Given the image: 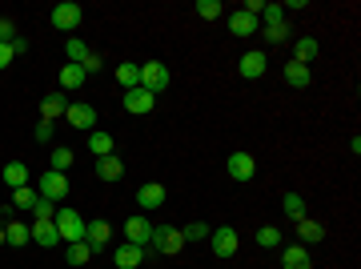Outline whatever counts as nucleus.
Segmentation results:
<instances>
[{"label": "nucleus", "mask_w": 361, "mask_h": 269, "mask_svg": "<svg viewBox=\"0 0 361 269\" xmlns=\"http://www.w3.org/2000/svg\"><path fill=\"white\" fill-rule=\"evenodd\" d=\"M285 81H289V88H309V65H297V60H289L285 65Z\"/></svg>", "instance_id": "5701e85b"}, {"label": "nucleus", "mask_w": 361, "mask_h": 269, "mask_svg": "<svg viewBox=\"0 0 361 269\" xmlns=\"http://www.w3.org/2000/svg\"><path fill=\"white\" fill-rule=\"evenodd\" d=\"M37 197H41V193H37L32 185H20V189H13V209H32Z\"/></svg>", "instance_id": "cd10ccee"}, {"label": "nucleus", "mask_w": 361, "mask_h": 269, "mask_svg": "<svg viewBox=\"0 0 361 269\" xmlns=\"http://www.w3.org/2000/svg\"><path fill=\"white\" fill-rule=\"evenodd\" d=\"M125 237H129V245H140V249H145V245H149V241H153V225H149V217H129L125 221Z\"/></svg>", "instance_id": "1a4fd4ad"}, {"label": "nucleus", "mask_w": 361, "mask_h": 269, "mask_svg": "<svg viewBox=\"0 0 361 269\" xmlns=\"http://www.w3.org/2000/svg\"><path fill=\"white\" fill-rule=\"evenodd\" d=\"M261 20H265V25H281V20H285V8H281V4H265Z\"/></svg>", "instance_id": "4c0bfd02"}, {"label": "nucleus", "mask_w": 361, "mask_h": 269, "mask_svg": "<svg viewBox=\"0 0 361 269\" xmlns=\"http://www.w3.org/2000/svg\"><path fill=\"white\" fill-rule=\"evenodd\" d=\"M84 81H88V72H84L81 65H65V69H60V88H81Z\"/></svg>", "instance_id": "bb28decb"}, {"label": "nucleus", "mask_w": 361, "mask_h": 269, "mask_svg": "<svg viewBox=\"0 0 361 269\" xmlns=\"http://www.w3.org/2000/svg\"><path fill=\"white\" fill-rule=\"evenodd\" d=\"M317 53H321V44L313 41V37H301V41L293 44V60H297V65H309V60H317Z\"/></svg>", "instance_id": "4be33fe9"}, {"label": "nucleus", "mask_w": 361, "mask_h": 269, "mask_svg": "<svg viewBox=\"0 0 361 269\" xmlns=\"http://www.w3.org/2000/svg\"><path fill=\"white\" fill-rule=\"evenodd\" d=\"M72 161H77V153H72V149H53V169L56 173L72 169Z\"/></svg>", "instance_id": "e433bc0d"}, {"label": "nucleus", "mask_w": 361, "mask_h": 269, "mask_svg": "<svg viewBox=\"0 0 361 269\" xmlns=\"http://www.w3.org/2000/svg\"><path fill=\"white\" fill-rule=\"evenodd\" d=\"M281 269H313L309 249H306V245H285V254H281Z\"/></svg>", "instance_id": "4468645a"}, {"label": "nucleus", "mask_w": 361, "mask_h": 269, "mask_svg": "<svg viewBox=\"0 0 361 269\" xmlns=\"http://www.w3.org/2000/svg\"><path fill=\"white\" fill-rule=\"evenodd\" d=\"M37 193L60 205V201L69 197V177H65V173H56V169H53V173H44V177H41V185H37Z\"/></svg>", "instance_id": "20e7f679"}, {"label": "nucleus", "mask_w": 361, "mask_h": 269, "mask_svg": "<svg viewBox=\"0 0 361 269\" xmlns=\"http://www.w3.org/2000/svg\"><path fill=\"white\" fill-rule=\"evenodd\" d=\"M153 245H157V254L177 257L180 249H185V237H180L177 225H161V229H153Z\"/></svg>", "instance_id": "7ed1b4c3"}, {"label": "nucleus", "mask_w": 361, "mask_h": 269, "mask_svg": "<svg viewBox=\"0 0 361 269\" xmlns=\"http://www.w3.org/2000/svg\"><path fill=\"white\" fill-rule=\"evenodd\" d=\"M209 245H213V254L225 261V257L237 254V245H241V241H237V229L221 225V229H209Z\"/></svg>", "instance_id": "423d86ee"}, {"label": "nucleus", "mask_w": 361, "mask_h": 269, "mask_svg": "<svg viewBox=\"0 0 361 269\" xmlns=\"http://www.w3.org/2000/svg\"><path fill=\"white\" fill-rule=\"evenodd\" d=\"M153 105H157V97L153 93H145V88H129L125 93V109L129 113H137V117H145V113H153Z\"/></svg>", "instance_id": "9d476101"}, {"label": "nucleus", "mask_w": 361, "mask_h": 269, "mask_svg": "<svg viewBox=\"0 0 361 269\" xmlns=\"http://www.w3.org/2000/svg\"><path fill=\"white\" fill-rule=\"evenodd\" d=\"M81 20H84V8L81 4H72V0H65V4H56L53 8V29H60V32H72Z\"/></svg>", "instance_id": "39448f33"}, {"label": "nucleus", "mask_w": 361, "mask_h": 269, "mask_svg": "<svg viewBox=\"0 0 361 269\" xmlns=\"http://www.w3.org/2000/svg\"><path fill=\"white\" fill-rule=\"evenodd\" d=\"M65 257H69V265H88V261H93V249H88L84 241H72L69 249H65Z\"/></svg>", "instance_id": "c756f323"}, {"label": "nucleus", "mask_w": 361, "mask_h": 269, "mask_svg": "<svg viewBox=\"0 0 361 269\" xmlns=\"http://www.w3.org/2000/svg\"><path fill=\"white\" fill-rule=\"evenodd\" d=\"M180 237H185V245H189V241H205L209 237V225H205V221H189V225L180 229Z\"/></svg>", "instance_id": "c9c22d12"}, {"label": "nucleus", "mask_w": 361, "mask_h": 269, "mask_svg": "<svg viewBox=\"0 0 361 269\" xmlns=\"http://www.w3.org/2000/svg\"><path fill=\"white\" fill-rule=\"evenodd\" d=\"M56 201H48V197H37V205H32V221H53L56 217Z\"/></svg>", "instance_id": "473e14b6"}, {"label": "nucleus", "mask_w": 361, "mask_h": 269, "mask_svg": "<svg viewBox=\"0 0 361 269\" xmlns=\"http://www.w3.org/2000/svg\"><path fill=\"white\" fill-rule=\"evenodd\" d=\"M257 245H261V249H277V245H281V229L277 225L257 229Z\"/></svg>", "instance_id": "f704fd0d"}, {"label": "nucleus", "mask_w": 361, "mask_h": 269, "mask_svg": "<svg viewBox=\"0 0 361 269\" xmlns=\"http://www.w3.org/2000/svg\"><path fill=\"white\" fill-rule=\"evenodd\" d=\"M97 177H100V181H121V177H125V161H121L117 153L100 157V161H97Z\"/></svg>", "instance_id": "f3484780"}, {"label": "nucleus", "mask_w": 361, "mask_h": 269, "mask_svg": "<svg viewBox=\"0 0 361 269\" xmlns=\"http://www.w3.org/2000/svg\"><path fill=\"white\" fill-rule=\"evenodd\" d=\"M169 81H173V77H169V69L165 65H161V60H149V65H140V88H145V93H165L169 88Z\"/></svg>", "instance_id": "f03ea898"}, {"label": "nucleus", "mask_w": 361, "mask_h": 269, "mask_svg": "<svg viewBox=\"0 0 361 269\" xmlns=\"http://www.w3.org/2000/svg\"><path fill=\"white\" fill-rule=\"evenodd\" d=\"M293 225H297V237L306 241V245H313V241L325 237V225H321V221H309V217H301V221H293Z\"/></svg>", "instance_id": "b1692460"}, {"label": "nucleus", "mask_w": 361, "mask_h": 269, "mask_svg": "<svg viewBox=\"0 0 361 269\" xmlns=\"http://www.w3.org/2000/svg\"><path fill=\"white\" fill-rule=\"evenodd\" d=\"M13 53H16V57H20V53H28V41H25V37H16V41H13Z\"/></svg>", "instance_id": "c03bdc74"}, {"label": "nucleus", "mask_w": 361, "mask_h": 269, "mask_svg": "<svg viewBox=\"0 0 361 269\" xmlns=\"http://www.w3.org/2000/svg\"><path fill=\"white\" fill-rule=\"evenodd\" d=\"M53 225H56V233H60V241H65V245H72V241H84V225H88V221H84L77 209L60 205V209H56V217H53Z\"/></svg>", "instance_id": "f257e3e1"}, {"label": "nucleus", "mask_w": 361, "mask_h": 269, "mask_svg": "<svg viewBox=\"0 0 361 269\" xmlns=\"http://www.w3.org/2000/svg\"><path fill=\"white\" fill-rule=\"evenodd\" d=\"M257 25H261V16L245 13V8L229 16V32H233V37H253V32H257Z\"/></svg>", "instance_id": "f8f14e48"}, {"label": "nucleus", "mask_w": 361, "mask_h": 269, "mask_svg": "<svg viewBox=\"0 0 361 269\" xmlns=\"http://www.w3.org/2000/svg\"><path fill=\"white\" fill-rule=\"evenodd\" d=\"M261 37L269 44H285V41H289V25H285V20H281V25H265Z\"/></svg>", "instance_id": "72a5a7b5"}, {"label": "nucleus", "mask_w": 361, "mask_h": 269, "mask_svg": "<svg viewBox=\"0 0 361 269\" xmlns=\"http://www.w3.org/2000/svg\"><path fill=\"white\" fill-rule=\"evenodd\" d=\"M285 13H301V8H309V0H289V4H281Z\"/></svg>", "instance_id": "37998d69"}, {"label": "nucleus", "mask_w": 361, "mask_h": 269, "mask_svg": "<svg viewBox=\"0 0 361 269\" xmlns=\"http://www.w3.org/2000/svg\"><path fill=\"white\" fill-rule=\"evenodd\" d=\"M165 185H157V181H149V185H140L137 189V205L140 209H161V205H165Z\"/></svg>", "instance_id": "9b49d317"}, {"label": "nucleus", "mask_w": 361, "mask_h": 269, "mask_svg": "<svg viewBox=\"0 0 361 269\" xmlns=\"http://www.w3.org/2000/svg\"><path fill=\"white\" fill-rule=\"evenodd\" d=\"M281 209L289 213V221H301V217H306V201H301V193H285V197H281Z\"/></svg>", "instance_id": "c85d7f7f"}, {"label": "nucleus", "mask_w": 361, "mask_h": 269, "mask_svg": "<svg viewBox=\"0 0 361 269\" xmlns=\"http://www.w3.org/2000/svg\"><path fill=\"white\" fill-rule=\"evenodd\" d=\"M65 53H69V65H84V57L93 53L88 44L81 41V37H69V44H65Z\"/></svg>", "instance_id": "7c9ffc66"}, {"label": "nucleus", "mask_w": 361, "mask_h": 269, "mask_svg": "<svg viewBox=\"0 0 361 269\" xmlns=\"http://www.w3.org/2000/svg\"><path fill=\"white\" fill-rule=\"evenodd\" d=\"M0 245H4V225H0Z\"/></svg>", "instance_id": "a18cd8bd"}, {"label": "nucleus", "mask_w": 361, "mask_h": 269, "mask_svg": "<svg viewBox=\"0 0 361 269\" xmlns=\"http://www.w3.org/2000/svg\"><path fill=\"white\" fill-rule=\"evenodd\" d=\"M28 241H32V225H25V221H8V225H4V245L25 249Z\"/></svg>", "instance_id": "ddd939ff"}, {"label": "nucleus", "mask_w": 361, "mask_h": 269, "mask_svg": "<svg viewBox=\"0 0 361 269\" xmlns=\"http://www.w3.org/2000/svg\"><path fill=\"white\" fill-rule=\"evenodd\" d=\"M69 113V100H65V93H48V97L41 100V121H56V117Z\"/></svg>", "instance_id": "2eb2a0df"}, {"label": "nucleus", "mask_w": 361, "mask_h": 269, "mask_svg": "<svg viewBox=\"0 0 361 269\" xmlns=\"http://www.w3.org/2000/svg\"><path fill=\"white\" fill-rule=\"evenodd\" d=\"M112 261H117V269H137L140 261H145V249H140V245H121V249H117V254H112Z\"/></svg>", "instance_id": "aec40b11"}, {"label": "nucleus", "mask_w": 361, "mask_h": 269, "mask_svg": "<svg viewBox=\"0 0 361 269\" xmlns=\"http://www.w3.org/2000/svg\"><path fill=\"white\" fill-rule=\"evenodd\" d=\"M100 65H105V57H100V53H88L81 69H84V72H100Z\"/></svg>", "instance_id": "a19ab883"}, {"label": "nucleus", "mask_w": 361, "mask_h": 269, "mask_svg": "<svg viewBox=\"0 0 361 269\" xmlns=\"http://www.w3.org/2000/svg\"><path fill=\"white\" fill-rule=\"evenodd\" d=\"M225 169H229V177H233V181H253V177H257V161H253L249 153H229Z\"/></svg>", "instance_id": "0eeeda50"}, {"label": "nucleus", "mask_w": 361, "mask_h": 269, "mask_svg": "<svg viewBox=\"0 0 361 269\" xmlns=\"http://www.w3.org/2000/svg\"><path fill=\"white\" fill-rule=\"evenodd\" d=\"M88 153L97 157V161H100V157H112V137H109V133H100V129H97V133H88Z\"/></svg>", "instance_id": "a878e982"}, {"label": "nucleus", "mask_w": 361, "mask_h": 269, "mask_svg": "<svg viewBox=\"0 0 361 269\" xmlns=\"http://www.w3.org/2000/svg\"><path fill=\"white\" fill-rule=\"evenodd\" d=\"M32 241L41 249H53V245H60V233H56L53 221H32Z\"/></svg>", "instance_id": "6ab92c4d"}, {"label": "nucleus", "mask_w": 361, "mask_h": 269, "mask_svg": "<svg viewBox=\"0 0 361 269\" xmlns=\"http://www.w3.org/2000/svg\"><path fill=\"white\" fill-rule=\"evenodd\" d=\"M0 177H4L8 189H20V185H28V165L25 161H8V165L0 169Z\"/></svg>", "instance_id": "412c9836"}, {"label": "nucleus", "mask_w": 361, "mask_h": 269, "mask_svg": "<svg viewBox=\"0 0 361 269\" xmlns=\"http://www.w3.org/2000/svg\"><path fill=\"white\" fill-rule=\"evenodd\" d=\"M193 13L201 16V20H217V16L225 13V4H221V0H197Z\"/></svg>", "instance_id": "2f4dec72"}, {"label": "nucleus", "mask_w": 361, "mask_h": 269, "mask_svg": "<svg viewBox=\"0 0 361 269\" xmlns=\"http://www.w3.org/2000/svg\"><path fill=\"white\" fill-rule=\"evenodd\" d=\"M237 69H241V77H249V81H257V77H265V69H269V60H265V53H245Z\"/></svg>", "instance_id": "a211bd4d"}, {"label": "nucleus", "mask_w": 361, "mask_h": 269, "mask_svg": "<svg viewBox=\"0 0 361 269\" xmlns=\"http://www.w3.org/2000/svg\"><path fill=\"white\" fill-rule=\"evenodd\" d=\"M109 237H112V225L105 221V217H97V221H88V225H84V245H88L93 254H100V249L109 245Z\"/></svg>", "instance_id": "6e6552de"}, {"label": "nucleus", "mask_w": 361, "mask_h": 269, "mask_svg": "<svg viewBox=\"0 0 361 269\" xmlns=\"http://www.w3.org/2000/svg\"><path fill=\"white\" fill-rule=\"evenodd\" d=\"M16 37H20V32H16L13 20H0V44H13Z\"/></svg>", "instance_id": "58836bf2"}, {"label": "nucleus", "mask_w": 361, "mask_h": 269, "mask_svg": "<svg viewBox=\"0 0 361 269\" xmlns=\"http://www.w3.org/2000/svg\"><path fill=\"white\" fill-rule=\"evenodd\" d=\"M16 60V53H13V44H0V72L8 69V65H13Z\"/></svg>", "instance_id": "79ce46f5"}, {"label": "nucleus", "mask_w": 361, "mask_h": 269, "mask_svg": "<svg viewBox=\"0 0 361 269\" xmlns=\"http://www.w3.org/2000/svg\"><path fill=\"white\" fill-rule=\"evenodd\" d=\"M32 137H37V141H53V121H37Z\"/></svg>", "instance_id": "ea45409f"}, {"label": "nucleus", "mask_w": 361, "mask_h": 269, "mask_svg": "<svg viewBox=\"0 0 361 269\" xmlns=\"http://www.w3.org/2000/svg\"><path fill=\"white\" fill-rule=\"evenodd\" d=\"M69 125L72 129H93L97 125V109H93V105H69Z\"/></svg>", "instance_id": "dca6fc26"}, {"label": "nucleus", "mask_w": 361, "mask_h": 269, "mask_svg": "<svg viewBox=\"0 0 361 269\" xmlns=\"http://www.w3.org/2000/svg\"><path fill=\"white\" fill-rule=\"evenodd\" d=\"M117 81H121V88H137L140 85V65H133V60H125V65H117Z\"/></svg>", "instance_id": "393cba45"}]
</instances>
